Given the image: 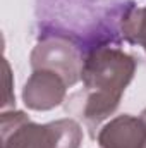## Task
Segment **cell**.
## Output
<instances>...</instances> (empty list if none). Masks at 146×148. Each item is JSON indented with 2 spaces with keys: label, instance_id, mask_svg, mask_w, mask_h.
Masks as SVG:
<instances>
[{
  "label": "cell",
  "instance_id": "5",
  "mask_svg": "<svg viewBox=\"0 0 146 148\" xmlns=\"http://www.w3.org/2000/svg\"><path fill=\"white\" fill-rule=\"evenodd\" d=\"M96 140L100 148H146V124L141 117L122 114L110 119Z\"/></svg>",
  "mask_w": 146,
  "mask_h": 148
},
{
  "label": "cell",
  "instance_id": "7",
  "mask_svg": "<svg viewBox=\"0 0 146 148\" xmlns=\"http://www.w3.org/2000/svg\"><path fill=\"white\" fill-rule=\"evenodd\" d=\"M120 29L129 43L141 47L146 52V7H132L127 14H124L120 21Z\"/></svg>",
  "mask_w": 146,
  "mask_h": 148
},
{
  "label": "cell",
  "instance_id": "9",
  "mask_svg": "<svg viewBox=\"0 0 146 148\" xmlns=\"http://www.w3.org/2000/svg\"><path fill=\"white\" fill-rule=\"evenodd\" d=\"M139 117L143 119V122H145V124H146V109H145V110H143V112H141V115H139Z\"/></svg>",
  "mask_w": 146,
  "mask_h": 148
},
{
  "label": "cell",
  "instance_id": "1",
  "mask_svg": "<svg viewBox=\"0 0 146 148\" xmlns=\"http://www.w3.org/2000/svg\"><path fill=\"white\" fill-rule=\"evenodd\" d=\"M134 74V57L115 47H96L84 59L81 74L84 88L83 117L93 136L95 129L120 105L122 95Z\"/></svg>",
  "mask_w": 146,
  "mask_h": 148
},
{
  "label": "cell",
  "instance_id": "6",
  "mask_svg": "<svg viewBox=\"0 0 146 148\" xmlns=\"http://www.w3.org/2000/svg\"><path fill=\"white\" fill-rule=\"evenodd\" d=\"M50 148H81L83 127L74 119H59L46 124Z\"/></svg>",
  "mask_w": 146,
  "mask_h": 148
},
{
  "label": "cell",
  "instance_id": "2",
  "mask_svg": "<svg viewBox=\"0 0 146 148\" xmlns=\"http://www.w3.org/2000/svg\"><path fill=\"white\" fill-rule=\"evenodd\" d=\"M29 64L35 69H50L60 74L69 86L81 81L84 59L81 50L65 36L43 38L29 55Z\"/></svg>",
  "mask_w": 146,
  "mask_h": 148
},
{
  "label": "cell",
  "instance_id": "3",
  "mask_svg": "<svg viewBox=\"0 0 146 148\" xmlns=\"http://www.w3.org/2000/svg\"><path fill=\"white\" fill-rule=\"evenodd\" d=\"M2 148H50L46 124H38L23 110H3L0 115Z\"/></svg>",
  "mask_w": 146,
  "mask_h": 148
},
{
  "label": "cell",
  "instance_id": "4",
  "mask_svg": "<svg viewBox=\"0 0 146 148\" xmlns=\"http://www.w3.org/2000/svg\"><path fill=\"white\" fill-rule=\"evenodd\" d=\"M67 88L65 79L55 71L35 69L23 88V102L29 110H52L65 100Z\"/></svg>",
  "mask_w": 146,
  "mask_h": 148
},
{
  "label": "cell",
  "instance_id": "8",
  "mask_svg": "<svg viewBox=\"0 0 146 148\" xmlns=\"http://www.w3.org/2000/svg\"><path fill=\"white\" fill-rule=\"evenodd\" d=\"M3 77H5V97H3V103H2V110H7L9 107L14 105V95H10V66L7 62V59H3Z\"/></svg>",
  "mask_w": 146,
  "mask_h": 148
}]
</instances>
